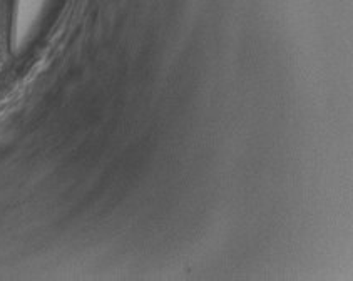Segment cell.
<instances>
[{
    "mask_svg": "<svg viewBox=\"0 0 353 281\" xmlns=\"http://www.w3.org/2000/svg\"><path fill=\"white\" fill-rule=\"evenodd\" d=\"M50 0H15L14 3V39L15 44L27 42L39 29L49 10Z\"/></svg>",
    "mask_w": 353,
    "mask_h": 281,
    "instance_id": "cell-1",
    "label": "cell"
}]
</instances>
